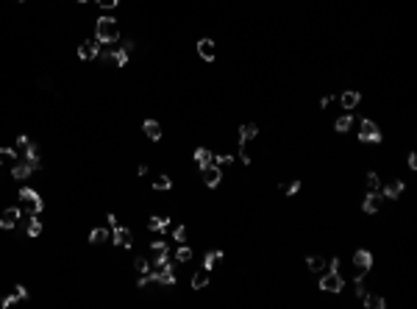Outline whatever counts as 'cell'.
Listing matches in <instances>:
<instances>
[{"mask_svg": "<svg viewBox=\"0 0 417 309\" xmlns=\"http://www.w3.org/2000/svg\"><path fill=\"white\" fill-rule=\"evenodd\" d=\"M151 276H153V282L164 284V287H172V284H175V273H172V265H170V259H167V262H159V265H153Z\"/></svg>", "mask_w": 417, "mask_h": 309, "instance_id": "3", "label": "cell"}, {"mask_svg": "<svg viewBox=\"0 0 417 309\" xmlns=\"http://www.w3.org/2000/svg\"><path fill=\"white\" fill-rule=\"evenodd\" d=\"M256 134H259V126H256V123H242V126H240V142H242V145L250 142Z\"/></svg>", "mask_w": 417, "mask_h": 309, "instance_id": "19", "label": "cell"}, {"mask_svg": "<svg viewBox=\"0 0 417 309\" xmlns=\"http://www.w3.org/2000/svg\"><path fill=\"white\" fill-rule=\"evenodd\" d=\"M306 265H309V270H312V273H323L325 259H323V257H309V259H306Z\"/></svg>", "mask_w": 417, "mask_h": 309, "instance_id": "32", "label": "cell"}, {"mask_svg": "<svg viewBox=\"0 0 417 309\" xmlns=\"http://www.w3.org/2000/svg\"><path fill=\"white\" fill-rule=\"evenodd\" d=\"M403 189H406V184H403L401 178H392V181H386V184H384L381 195H384V198H390V201H398V198L403 195Z\"/></svg>", "mask_w": 417, "mask_h": 309, "instance_id": "10", "label": "cell"}, {"mask_svg": "<svg viewBox=\"0 0 417 309\" xmlns=\"http://www.w3.org/2000/svg\"><path fill=\"white\" fill-rule=\"evenodd\" d=\"M212 162L217 164V167H228V164L234 162V156H228V153H220V156H212Z\"/></svg>", "mask_w": 417, "mask_h": 309, "instance_id": "34", "label": "cell"}, {"mask_svg": "<svg viewBox=\"0 0 417 309\" xmlns=\"http://www.w3.org/2000/svg\"><path fill=\"white\" fill-rule=\"evenodd\" d=\"M192 259V248L184 245V242H178V251H175V262H189Z\"/></svg>", "mask_w": 417, "mask_h": 309, "instance_id": "30", "label": "cell"}, {"mask_svg": "<svg viewBox=\"0 0 417 309\" xmlns=\"http://www.w3.org/2000/svg\"><path fill=\"white\" fill-rule=\"evenodd\" d=\"M170 187H172L170 176H156V178H153V189H159V192H167Z\"/></svg>", "mask_w": 417, "mask_h": 309, "instance_id": "29", "label": "cell"}, {"mask_svg": "<svg viewBox=\"0 0 417 309\" xmlns=\"http://www.w3.org/2000/svg\"><path fill=\"white\" fill-rule=\"evenodd\" d=\"M106 223H111V229H117V226H120V223H117V217H114V215H109V217H106Z\"/></svg>", "mask_w": 417, "mask_h": 309, "instance_id": "42", "label": "cell"}, {"mask_svg": "<svg viewBox=\"0 0 417 309\" xmlns=\"http://www.w3.org/2000/svg\"><path fill=\"white\" fill-rule=\"evenodd\" d=\"M142 131H145V136H147V139H153V142H159V139H162V126H159L156 120H145Z\"/></svg>", "mask_w": 417, "mask_h": 309, "instance_id": "18", "label": "cell"}, {"mask_svg": "<svg viewBox=\"0 0 417 309\" xmlns=\"http://www.w3.org/2000/svg\"><path fill=\"white\" fill-rule=\"evenodd\" d=\"M362 301H365L367 309H384V306H386V301L381 298V295H365Z\"/></svg>", "mask_w": 417, "mask_h": 309, "instance_id": "28", "label": "cell"}, {"mask_svg": "<svg viewBox=\"0 0 417 309\" xmlns=\"http://www.w3.org/2000/svg\"><path fill=\"white\" fill-rule=\"evenodd\" d=\"M198 56L203 59V62H214L217 59V45H214V39H208V37H203L198 42Z\"/></svg>", "mask_w": 417, "mask_h": 309, "instance_id": "12", "label": "cell"}, {"mask_svg": "<svg viewBox=\"0 0 417 309\" xmlns=\"http://www.w3.org/2000/svg\"><path fill=\"white\" fill-rule=\"evenodd\" d=\"M147 229L156 231V234H164V231L170 229V217H164V215H153L151 220H147Z\"/></svg>", "mask_w": 417, "mask_h": 309, "instance_id": "17", "label": "cell"}, {"mask_svg": "<svg viewBox=\"0 0 417 309\" xmlns=\"http://www.w3.org/2000/svg\"><path fill=\"white\" fill-rule=\"evenodd\" d=\"M25 298H28V290L22 287V284H17V287H14V293H11L9 298H3V309H9L11 304H14V301H25Z\"/></svg>", "mask_w": 417, "mask_h": 309, "instance_id": "20", "label": "cell"}, {"mask_svg": "<svg viewBox=\"0 0 417 309\" xmlns=\"http://www.w3.org/2000/svg\"><path fill=\"white\" fill-rule=\"evenodd\" d=\"M342 287H345V278L339 276V270H329L320 278V290H323V293H339Z\"/></svg>", "mask_w": 417, "mask_h": 309, "instance_id": "5", "label": "cell"}, {"mask_svg": "<svg viewBox=\"0 0 417 309\" xmlns=\"http://www.w3.org/2000/svg\"><path fill=\"white\" fill-rule=\"evenodd\" d=\"M353 290H356V295L359 298H365L367 295V284H365V273H359V276L353 278Z\"/></svg>", "mask_w": 417, "mask_h": 309, "instance_id": "33", "label": "cell"}, {"mask_svg": "<svg viewBox=\"0 0 417 309\" xmlns=\"http://www.w3.org/2000/svg\"><path fill=\"white\" fill-rule=\"evenodd\" d=\"M200 178H203L206 187H217L220 178H223V170H220L214 162L212 164H203V167H200Z\"/></svg>", "mask_w": 417, "mask_h": 309, "instance_id": "7", "label": "cell"}, {"mask_svg": "<svg viewBox=\"0 0 417 309\" xmlns=\"http://www.w3.org/2000/svg\"><path fill=\"white\" fill-rule=\"evenodd\" d=\"M365 178H367V187H370V189H381V181H378V173H373V170H370V173H367Z\"/></svg>", "mask_w": 417, "mask_h": 309, "instance_id": "36", "label": "cell"}, {"mask_svg": "<svg viewBox=\"0 0 417 309\" xmlns=\"http://www.w3.org/2000/svg\"><path fill=\"white\" fill-rule=\"evenodd\" d=\"M409 167L417 170V153H409Z\"/></svg>", "mask_w": 417, "mask_h": 309, "instance_id": "41", "label": "cell"}, {"mask_svg": "<svg viewBox=\"0 0 417 309\" xmlns=\"http://www.w3.org/2000/svg\"><path fill=\"white\" fill-rule=\"evenodd\" d=\"M172 237H175V242H187V229H184V226H175V229H172Z\"/></svg>", "mask_w": 417, "mask_h": 309, "instance_id": "37", "label": "cell"}, {"mask_svg": "<svg viewBox=\"0 0 417 309\" xmlns=\"http://www.w3.org/2000/svg\"><path fill=\"white\" fill-rule=\"evenodd\" d=\"M297 189H301V181H297V178H295V181H289L287 187H284V192H287V195H295Z\"/></svg>", "mask_w": 417, "mask_h": 309, "instance_id": "38", "label": "cell"}, {"mask_svg": "<svg viewBox=\"0 0 417 309\" xmlns=\"http://www.w3.org/2000/svg\"><path fill=\"white\" fill-rule=\"evenodd\" d=\"M353 267H356V273H370V267H373V254L370 251H356L353 254Z\"/></svg>", "mask_w": 417, "mask_h": 309, "instance_id": "11", "label": "cell"}, {"mask_svg": "<svg viewBox=\"0 0 417 309\" xmlns=\"http://www.w3.org/2000/svg\"><path fill=\"white\" fill-rule=\"evenodd\" d=\"M28 145H31V139H28L25 134H20V136H17V153H20V156L25 153V148H28Z\"/></svg>", "mask_w": 417, "mask_h": 309, "instance_id": "35", "label": "cell"}, {"mask_svg": "<svg viewBox=\"0 0 417 309\" xmlns=\"http://www.w3.org/2000/svg\"><path fill=\"white\" fill-rule=\"evenodd\" d=\"M339 103H342V109H345V111H353L356 106L362 103V95L356 92V89H345V92L339 95Z\"/></svg>", "mask_w": 417, "mask_h": 309, "instance_id": "15", "label": "cell"}, {"mask_svg": "<svg viewBox=\"0 0 417 309\" xmlns=\"http://www.w3.org/2000/svg\"><path fill=\"white\" fill-rule=\"evenodd\" d=\"M220 259H223V251H208L206 259H203V267L206 270H214V265H217Z\"/></svg>", "mask_w": 417, "mask_h": 309, "instance_id": "31", "label": "cell"}, {"mask_svg": "<svg viewBox=\"0 0 417 309\" xmlns=\"http://www.w3.org/2000/svg\"><path fill=\"white\" fill-rule=\"evenodd\" d=\"M20 159L17 148H0V164H14Z\"/></svg>", "mask_w": 417, "mask_h": 309, "instance_id": "23", "label": "cell"}, {"mask_svg": "<svg viewBox=\"0 0 417 309\" xmlns=\"http://www.w3.org/2000/svg\"><path fill=\"white\" fill-rule=\"evenodd\" d=\"M25 223H28L25 229H28V234H31V237H39V234H42V220H39L37 215H31Z\"/></svg>", "mask_w": 417, "mask_h": 309, "instance_id": "27", "label": "cell"}, {"mask_svg": "<svg viewBox=\"0 0 417 309\" xmlns=\"http://www.w3.org/2000/svg\"><path fill=\"white\" fill-rule=\"evenodd\" d=\"M111 231H114V245H120V248H131V245H134V234H131L128 229L117 226V229H111Z\"/></svg>", "mask_w": 417, "mask_h": 309, "instance_id": "16", "label": "cell"}, {"mask_svg": "<svg viewBox=\"0 0 417 309\" xmlns=\"http://www.w3.org/2000/svg\"><path fill=\"white\" fill-rule=\"evenodd\" d=\"M134 270L139 273V276H145V273L153 270V262H151V259H145V257H136L134 259Z\"/></svg>", "mask_w": 417, "mask_h": 309, "instance_id": "26", "label": "cell"}, {"mask_svg": "<svg viewBox=\"0 0 417 309\" xmlns=\"http://www.w3.org/2000/svg\"><path fill=\"white\" fill-rule=\"evenodd\" d=\"M0 306H3V301H0Z\"/></svg>", "mask_w": 417, "mask_h": 309, "instance_id": "44", "label": "cell"}, {"mask_svg": "<svg viewBox=\"0 0 417 309\" xmlns=\"http://www.w3.org/2000/svg\"><path fill=\"white\" fill-rule=\"evenodd\" d=\"M334 128H337L339 134H348L350 128H353V117H350V115H342V117H337V123H334Z\"/></svg>", "mask_w": 417, "mask_h": 309, "instance_id": "24", "label": "cell"}, {"mask_svg": "<svg viewBox=\"0 0 417 309\" xmlns=\"http://www.w3.org/2000/svg\"><path fill=\"white\" fill-rule=\"evenodd\" d=\"M240 159H242V162H245V164H250V156H248V151H245V145H242V148H240Z\"/></svg>", "mask_w": 417, "mask_h": 309, "instance_id": "40", "label": "cell"}, {"mask_svg": "<svg viewBox=\"0 0 417 309\" xmlns=\"http://www.w3.org/2000/svg\"><path fill=\"white\" fill-rule=\"evenodd\" d=\"M78 3H86V0H78Z\"/></svg>", "mask_w": 417, "mask_h": 309, "instance_id": "43", "label": "cell"}, {"mask_svg": "<svg viewBox=\"0 0 417 309\" xmlns=\"http://www.w3.org/2000/svg\"><path fill=\"white\" fill-rule=\"evenodd\" d=\"M95 39H98L100 45H114L117 39H120V25H117L114 17H100V20L95 22Z\"/></svg>", "mask_w": 417, "mask_h": 309, "instance_id": "1", "label": "cell"}, {"mask_svg": "<svg viewBox=\"0 0 417 309\" xmlns=\"http://www.w3.org/2000/svg\"><path fill=\"white\" fill-rule=\"evenodd\" d=\"M31 173H34V167L25 162V159H17L14 164H11V178H17V181H25V178H31Z\"/></svg>", "mask_w": 417, "mask_h": 309, "instance_id": "13", "label": "cell"}, {"mask_svg": "<svg viewBox=\"0 0 417 309\" xmlns=\"http://www.w3.org/2000/svg\"><path fill=\"white\" fill-rule=\"evenodd\" d=\"M381 201H384L381 189H370V192H367V198H365V204H362V209H365L367 215H375V212H378V206H381Z\"/></svg>", "mask_w": 417, "mask_h": 309, "instance_id": "14", "label": "cell"}, {"mask_svg": "<svg viewBox=\"0 0 417 309\" xmlns=\"http://www.w3.org/2000/svg\"><path fill=\"white\" fill-rule=\"evenodd\" d=\"M359 142H381V128L373 120H362L359 126Z\"/></svg>", "mask_w": 417, "mask_h": 309, "instance_id": "6", "label": "cell"}, {"mask_svg": "<svg viewBox=\"0 0 417 309\" xmlns=\"http://www.w3.org/2000/svg\"><path fill=\"white\" fill-rule=\"evenodd\" d=\"M20 217H22V212H20V206H9V209H3V215H0V229H14L17 223H20Z\"/></svg>", "mask_w": 417, "mask_h": 309, "instance_id": "9", "label": "cell"}, {"mask_svg": "<svg viewBox=\"0 0 417 309\" xmlns=\"http://www.w3.org/2000/svg\"><path fill=\"white\" fill-rule=\"evenodd\" d=\"M208 273H212V270H206V267L195 273V276H192V290H203V287H208V278H212Z\"/></svg>", "mask_w": 417, "mask_h": 309, "instance_id": "22", "label": "cell"}, {"mask_svg": "<svg viewBox=\"0 0 417 309\" xmlns=\"http://www.w3.org/2000/svg\"><path fill=\"white\" fill-rule=\"evenodd\" d=\"M106 240H109V229H103V226L89 231V242H92V245H103Z\"/></svg>", "mask_w": 417, "mask_h": 309, "instance_id": "21", "label": "cell"}, {"mask_svg": "<svg viewBox=\"0 0 417 309\" xmlns=\"http://www.w3.org/2000/svg\"><path fill=\"white\" fill-rule=\"evenodd\" d=\"M117 3H120V0H98V6H100V9H106V11H109V9H114Z\"/></svg>", "mask_w": 417, "mask_h": 309, "instance_id": "39", "label": "cell"}, {"mask_svg": "<svg viewBox=\"0 0 417 309\" xmlns=\"http://www.w3.org/2000/svg\"><path fill=\"white\" fill-rule=\"evenodd\" d=\"M100 53V42L98 39H86V42L78 45V59L81 62H92V59H98Z\"/></svg>", "mask_w": 417, "mask_h": 309, "instance_id": "8", "label": "cell"}, {"mask_svg": "<svg viewBox=\"0 0 417 309\" xmlns=\"http://www.w3.org/2000/svg\"><path fill=\"white\" fill-rule=\"evenodd\" d=\"M212 156H214V153L208 151V148H195V162H198V167L212 164Z\"/></svg>", "mask_w": 417, "mask_h": 309, "instance_id": "25", "label": "cell"}, {"mask_svg": "<svg viewBox=\"0 0 417 309\" xmlns=\"http://www.w3.org/2000/svg\"><path fill=\"white\" fill-rule=\"evenodd\" d=\"M98 56H100V62H103V64H114V67H125V62L131 59L128 53H123L120 47H114V45H109L106 50H100Z\"/></svg>", "mask_w": 417, "mask_h": 309, "instance_id": "4", "label": "cell"}, {"mask_svg": "<svg viewBox=\"0 0 417 309\" xmlns=\"http://www.w3.org/2000/svg\"><path fill=\"white\" fill-rule=\"evenodd\" d=\"M20 201H22V209L31 212V215H39V212L45 209V201H42L39 192H37V189H31V187L20 189Z\"/></svg>", "mask_w": 417, "mask_h": 309, "instance_id": "2", "label": "cell"}]
</instances>
